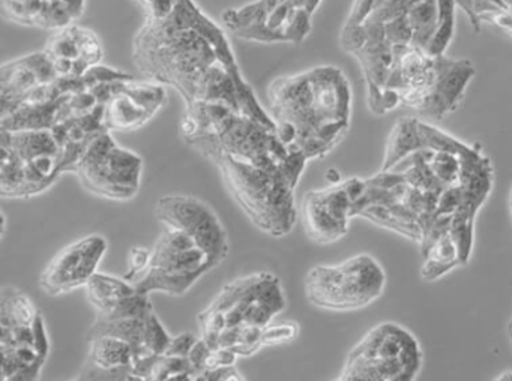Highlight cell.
Here are the masks:
<instances>
[{
	"label": "cell",
	"mask_w": 512,
	"mask_h": 381,
	"mask_svg": "<svg viewBox=\"0 0 512 381\" xmlns=\"http://www.w3.org/2000/svg\"><path fill=\"white\" fill-rule=\"evenodd\" d=\"M135 68L143 79L169 86L191 103L225 104L274 129L241 74L229 38L193 0H180L163 19L146 17L133 44Z\"/></svg>",
	"instance_id": "obj_1"
},
{
	"label": "cell",
	"mask_w": 512,
	"mask_h": 381,
	"mask_svg": "<svg viewBox=\"0 0 512 381\" xmlns=\"http://www.w3.org/2000/svg\"><path fill=\"white\" fill-rule=\"evenodd\" d=\"M268 104L279 141L309 161L332 152L350 128L352 90L335 66L275 79L268 88Z\"/></svg>",
	"instance_id": "obj_2"
},
{
	"label": "cell",
	"mask_w": 512,
	"mask_h": 381,
	"mask_svg": "<svg viewBox=\"0 0 512 381\" xmlns=\"http://www.w3.org/2000/svg\"><path fill=\"white\" fill-rule=\"evenodd\" d=\"M214 163L230 198L254 227L271 238L292 233L298 221L294 191L309 164L305 155L290 152L277 167H259L227 155Z\"/></svg>",
	"instance_id": "obj_3"
},
{
	"label": "cell",
	"mask_w": 512,
	"mask_h": 381,
	"mask_svg": "<svg viewBox=\"0 0 512 381\" xmlns=\"http://www.w3.org/2000/svg\"><path fill=\"white\" fill-rule=\"evenodd\" d=\"M180 134L210 161L227 155L259 167H277L290 155L274 129L217 103L185 104Z\"/></svg>",
	"instance_id": "obj_4"
},
{
	"label": "cell",
	"mask_w": 512,
	"mask_h": 381,
	"mask_svg": "<svg viewBox=\"0 0 512 381\" xmlns=\"http://www.w3.org/2000/svg\"><path fill=\"white\" fill-rule=\"evenodd\" d=\"M286 307L283 286L274 273L256 272L234 278L200 312V338L210 348H217L244 327L268 326Z\"/></svg>",
	"instance_id": "obj_5"
},
{
	"label": "cell",
	"mask_w": 512,
	"mask_h": 381,
	"mask_svg": "<svg viewBox=\"0 0 512 381\" xmlns=\"http://www.w3.org/2000/svg\"><path fill=\"white\" fill-rule=\"evenodd\" d=\"M418 339L397 323L374 326L348 352L337 380L412 381L423 368Z\"/></svg>",
	"instance_id": "obj_6"
},
{
	"label": "cell",
	"mask_w": 512,
	"mask_h": 381,
	"mask_svg": "<svg viewBox=\"0 0 512 381\" xmlns=\"http://www.w3.org/2000/svg\"><path fill=\"white\" fill-rule=\"evenodd\" d=\"M386 275L380 263L358 254L340 264H317L305 277V296L325 311H358L382 296Z\"/></svg>",
	"instance_id": "obj_7"
},
{
	"label": "cell",
	"mask_w": 512,
	"mask_h": 381,
	"mask_svg": "<svg viewBox=\"0 0 512 381\" xmlns=\"http://www.w3.org/2000/svg\"><path fill=\"white\" fill-rule=\"evenodd\" d=\"M214 269L208 254L188 234L164 227L150 248L148 266L131 284L143 294L164 293L180 297Z\"/></svg>",
	"instance_id": "obj_8"
},
{
	"label": "cell",
	"mask_w": 512,
	"mask_h": 381,
	"mask_svg": "<svg viewBox=\"0 0 512 381\" xmlns=\"http://www.w3.org/2000/svg\"><path fill=\"white\" fill-rule=\"evenodd\" d=\"M73 174L92 195L113 202H130L141 185L143 159L116 143L107 131L86 144Z\"/></svg>",
	"instance_id": "obj_9"
},
{
	"label": "cell",
	"mask_w": 512,
	"mask_h": 381,
	"mask_svg": "<svg viewBox=\"0 0 512 381\" xmlns=\"http://www.w3.org/2000/svg\"><path fill=\"white\" fill-rule=\"evenodd\" d=\"M155 217L164 227L188 234L208 254L214 268L229 255V236L221 219L203 200L188 194H169L155 203Z\"/></svg>",
	"instance_id": "obj_10"
},
{
	"label": "cell",
	"mask_w": 512,
	"mask_h": 381,
	"mask_svg": "<svg viewBox=\"0 0 512 381\" xmlns=\"http://www.w3.org/2000/svg\"><path fill=\"white\" fill-rule=\"evenodd\" d=\"M107 249L109 240L100 233L88 234L62 248L41 272L38 279L41 292L57 297L85 287L98 272Z\"/></svg>",
	"instance_id": "obj_11"
},
{
	"label": "cell",
	"mask_w": 512,
	"mask_h": 381,
	"mask_svg": "<svg viewBox=\"0 0 512 381\" xmlns=\"http://www.w3.org/2000/svg\"><path fill=\"white\" fill-rule=\"evenodd\" d=\"M167 101L165 86L128 79L116 81L113 94L104 103L103 122L107 131L130 133L145 126Z\"/></svg>",
	"instance_id": "obj_12"
},
{
	"label": "cell",
	"mask_w": 512,
	"mask_h": 381,
	"mask_svg": "<svg viewBox=\"0 0 512 381\" xmlns=\"http://www.w3.org/2000/svg\"><path fill=\"white\" fill-rule=\"evenodd\" d=\"M341 182L328 188L311 189L303 195L301 223L311 242L328 245L348 234L352 200Z\"/></svg>",
	"instance_id": "obj_13"
},
{
	"label": "cell",
	"mask_w": 512,
	"mask_h": 381,
	"mask_svg": "<svg viewBox=\"0 0 512 381\" xmlns=\"http://www.w3.org/2000/svg\"><path fill=\"white\" fill-rule=\"evenodd\" d=\"M44 50L59 77H81L104 59L98 35L74 23L56 30Z\"/></svg>",
	"instance_id": "obj_14"
},
{
	"label": "cell",
	"mask_w": 512,
	"mask_h": 381,
	"mask_svg": "<svg viewBox=\"0 0 512 381\" xmlns=\"http://www.w3.org/2000/svg\"><path fill=\"white\" fill-rule=\"evenodd\" d=\"M98 337H116L130 342L134 350V362L155 354H164L172 341V337L155 311L118 320L95 318L94 324L86 332V341Z\"/></svg>",
	"instance_id": "obj_15"
},
{
	"label": "cell",
	"mask_w": 512,
	"mask_h": 381,
	"mask_svg": "<svg viewBox=\"0 0 512 381\" xmlns=\"http://www.w3.org/2000/svg\"><path fill=\"white\" fill-rule=\"evenodd\" d=\"M473 77L475 68L469 60H447L439 56L433 85L415 110L430 119L447 118L457 110Z\"/></svg>",
	"instance_id": "obj_16"
},
{
	"label": "cell",
	"mask_w": 512,
	"mask_h": 381,
	"mask_svg": "<svg viewBox=\"0 0 512 381\" xmlns=\"http://www.w3.org/2000/svg\"><path fill=\"white\" fill-rule=\"evenodd\" d=\"M59 75L45 50L40 53L10 60L0 68V98L2 113L20 103L26 95L40 86L55 81Z\"/></svg>",
	"instance_id": "obj_17"
},
{
	"label": "cell",
	"mask_w": 512,
	"mask_h": 381,
	"mask_svg": "<svg viewBox=\"0 0 512 381\" xmlns=\"http://www.w3.org/2000/svg\"><path fill=\"white\" fill-rule=\"evenodd\" d=\"M88 344L89 353L77 380H134V350L130 342L116 337H98Z\"/></svg>",
	"instance_id": "obj_18"
},
{
	"label": "cell",
	"mask_w": 512,
	"mask_h": 381,
	"mask_svg": "<svg viewBox=\"0 0 512 381\" xmlns=\"http://www.w3.org/2000/svg\"><path fill=\"white\" fill-rule=\"evenodd\" d=\"M85 0H2L6 20L42 29H60L79 19Z\"/></svg>",
	"instance_id": "obj_19"
},
{
	"label": "cell",
	"mask_w": 512,
	"mask_h": 381,
	"mask_svg": "<svg viewBox=\"0 0 512 381\" xmlns=\"http://www.w3.org/2000/svg\"><path fill=\"white\" fill-rule=\"evenodd\" d=\"M419 149H425L423 133L419 128V120L415 118H404L398 120L393 131L389 133L385 158H383L382 169L394 170L409 155L416 152Z\"/></svg>",
	"instance_id": "obj_20"
},
{
	"label": "cell",
	"mask_w": 512,
	"mask_h": 381,
	"mask_svg": "<svg viewBox=\"0 0 512 381\" xmlns=\"http://www.w3.org/2000/svg\"><path fill=\"white\" fill-rule=\"evenodd\" d=\"M359 217L378 224L380 227L393 230L395 233L403 234L404 238L419 243L423 239V225L419 223L418 215L401 203L391 206H370Z\"/></svg>",
	"instance_id": "obj_21"
},
{
	"label": "cell",
	"mask_w": 512,
	"mask_h": 381,
	"mask_svg": "<svg viewBox=\"0 0 512 381\" xmlns=\"http://www.w3.org/2000/svg\"><path fill=\"white\" fill-rule=\"evenodd\" d=\"M40 309L26 293L17 287H4L0 293V329L32 326Z\"/></svg>",
	"instance_id": "obj_22"
},
{
	"label": "cell",
	"mask_w": 512,
	"mask_h": 381,
	"mask_svg": "<svg viewBox=\"0 0 512 381\" xmlns=\"http://www.w3.org/2000/svg\"><path fill=\"white\" fill-rule=\"evenodd\" d=\"M424 264L421 269V277L424 281H436L445 277L457 266H462L460 255H458L457 245L454 242L453 236L447 232L434 242L427 253L424 254Z\"/></svg>",
	"instance_id": "obj_23"
},
{
	"label": "cell",
	"mask_w": 512,
	"mask_h": 381,
	"mask_svg": "<svg viewBox=\"0 0 512 381\" xmlns=\"http://www.w3.org/2000/svg\"><path fill=\"white\" fill-rule=\"evenodd\" d=\"M473 228H475V215L469 213L468 210L457 209L451 218L449 233L457 245L462 266H466L472 257L473 242H475V230Z\"/></svg>",
	"instance_id": "obj_24"
},
{
	"label": "cell",
	"mask_w": 512,
	"mask_h": 381,
	"mask_svg": "<svg viewBox=\"0 0 512 381\" xmlns=\"http://www.w3.org/2000/svg\"><path fill=\"white\" fill-rule=\"evenodd\" d=\"M458 154L447 150H434L433 155L428 159V165L433 171L434 178L438 179L445 188L458 185L460 182L462 163Z\"/></svg>",
	"instance_id": "obj_25"
},
{
	"label": "cell",
	"mask_w": 512,
	"mask_h": 381,
	"mask_svg": "<svg viewBox=\"0 0 512 381\" xmlns=\"http://www.w3.org/2000/svg\"><path fill=\"white\" fill-rule=\"evenodd\" d=\"M299 333H301V327L298 323L292 322V320L279 323V324L271 323L262 329V346L279 347L290 344L299 337Z\"/></svg>",
	"instance_id": "obj_26"
},
{
	"label": "cell",
	"mask_w": 512,
	"mask_h": 381,
	"mask_svg": "<svg viewBox=\"0 0 512 381\" xmlns=\"http://www.w3.org/2000/svg\"><path fill=\"white\" fill-rule=\"evenodd\" d=\"M197 339L199 338H195L193 333L189 332L180 333L178 337H172V341H170L164 354L174 357H188Z\"/></svg>",
	"instance_id": "obj_27"
},
{
	"label": "cell",
	"mask_w": 512,
	"mask_h": 381,
	"mask_svg": "<svg viewBox=\"0 0 512 381\" xmlns=\"http://www.w3.org/2000/svg\"><path fill=\"white\" fill-rule=\"evenodd\" d=\"M140 5L143 6L146 17L150 19H163L173 11L180 0H137Z\"/></svg>",
	"instance_id": "obj_28"
},
{
	"label": "cell",
	"mask_w": 512,
	"mask_h": 381,
	"mask_svg": "<svg viewBox=\"0 0 512 381\" xmlns=\"http://www.w3.org/2000/svg\"><path fill=\"white\" fill-rule=\"evenodd\" d=\"M202 381H241L245 380L244 376L239 374L236 370V365H230V367L214 368V370H206V371L200 376Z\"/></svg>",
	"instance_id": "obj_29"
},
{
	"label": "cell",
	"mask_w": 512,
	"mask_h": 381,
	"mask_svg": "<svg viewBox=\"0 0 512 381\" xmlns=\"http://www.w3.org/2000/svg\"><path fill=\"white\" fill-rule=\"evenodd\" d=\"M326 179H328L331 184H340V182H341L339 171L335 169L329 170L328 173H326Z\"/></svg>",
	"instance_id": "obj_30"
},
{
	"label": "cell",
	"mask_w": 512,
	"mask_h": 381,
	"mask_svg": "<svg viewBox=\"0 0 512 381\" xmlns=\"http://www.w3.org/2000/svg\"><path fill=\"white\" fill-rule=\"evenodd\" d=\"M496 381H512V371H505L494 378Z\"/></svg>",
	"instance_id": "obj_31"
},
{
	"label": "cell",
	"mask_w": 512,
	"mask_h": 381,
	"mask_svg": "<svg viewBox=\"0 0 512 381\" xmlns=\"http://www.w3.org/2000/svg\"><path fill=\"white\" fill-rule=\"evenodd\" d=\"M508 337H509V341H511L512 346V317L509 323H508Z\"/></svg>",
	"instance_id": "obj_32"
},
{
	"label": "cell",
	"mask_w": 512,
	"mask_h": 381,
	"mask_svg": "<svg viewBox=\"0 0 512 381\" xmlns=\"http://www.w3.org/2000/svg\"><path fill=\"white\" fill-rule=\"evenodd\" d=\"M509 212H511V218H512V188L511 193H509Z\"/></svg>",
	"instance_id": "obj_33"
}]
</instances>
